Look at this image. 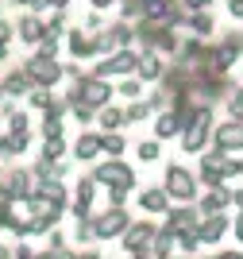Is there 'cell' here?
<instances>
[{"instance_id": "obj_2", "label": "cell", "mask_w": 243, "mask_h": 259, "mask_svg": "<svg viewBox=\"0 0 243 259\" xmlns=\"http://www.w3.org/2000/svg\"><path fill=\"white\" fill-rule=\"evenodd\" d=\"M220 143H224V147H239V143H243V128H239V124H228V128L220 132Z\"/></svg>"}, {"instance_id": "obj_3", "label": "cell", "mask_w": 243, "mask_h": 259, "mask_svg": "<svg viewBox=\"0 0 243 259\" xmlns=\"http://www.w3.org/2000/svg\"><path fill=\"white\" fill-rule=\"evenodd\" d=\"M239 236H243V221H239Z\"/></svg>"}, {"instance_id": "obj_1", "label": "cell", "mask_w": 243, "mask_h": 259, "mask_svg": "<svg viewBox=\"0 0 243 259\" xmlns=\"http://www.w3.org/2000/svg\"><path fill=\"white\" fill-rule=\"evenodd\" d=\"M170 186H174V194H178V197H189V194H193L189 174H181V170H174V174H170Z\"/></svg>"}]
</instances>
